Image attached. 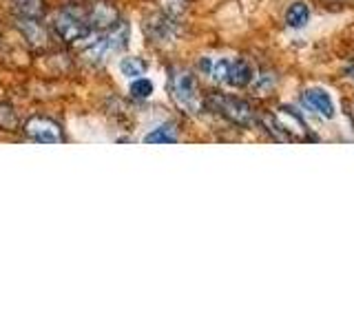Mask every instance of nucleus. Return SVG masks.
Returning <instances> with one entry per match:
<instances>
[{"label":"nucleus","instance_id":"obj_5","mask_svg":"<svg viewBox=\"0 0 354 332\" xmlns=\"http://www.w3.org/2000/svg\"><path fill=\"white\" fill-rule=\"evenodd\" d=\"M53 27L58 31V36L64 42H77V40H84L88 33H91V25L88 20L73 14V11H62V14L55 16L53 20Z\"/></svg>","mask_w":354,"mask_h":332},{"label":"nucleus","instance_id":"obj_7","mask_svg":"<svg viewBox=\"0 0 354 332\" xmlns=\"http://www.w3.org/2000/svg\"><path fill=\"white\" fill-rule=\"evenodd\" d=\"M304 100L310 109H315L324 118H335V102H332L330 93L324 91V89H308L304 93Z\"/></svg>","mask_w":354,"mask_h":332},{"label":"nucleus","instance_id":"obj_6","mask_svg":"<svg viewBox=\"0 0 354 332\" xmlns=\"http://www.w3.org/2000/svg\"><path fill=\"white\" fill-rule=\"evenodd\" d=\"M25 133L40 144H60L64 140L62 129L49 118H31L25 124Z\"/></svg>","mask_w":354,"mask_h":332},{"label":"nucleus","instance_id":"obj_4","mask_svg":"<svg viewBox=\"0 0 354 332\" xmlns=\"http://www.w3.org/2000/svg\"><path fill=\"white\" fill-rule=\"evenodd\" d=\"M127 44H129V25L127 22H115V25L104 29V33L97 38L93 47L86 51V55L93 60H102L109 51H120V49H124Z\"/></svg>","mask_w":354,"mask_h":332},{"label":"nucleus","instance_id":"obj_9","mask_svg":"<svg viewBox=\"0 0 354 332\" xmlns=\"http://www.w3.org/2000/svg\"><path fill=\"white\" fill-rule=\"evenodd\" d=\"M144 142L147 144H171V142H177V133L173 127L164 124L160 129H153L147 138H144Z\"/></svg>","mask_w":354,"mask_h":332},{"label":"nucleus","instance_id":"obj_11","mask_svg":"<svg viewBox=\"0 0 354 332\" xmlns=\"http://www.w3.org/2000/svg\"><path fill=\"white\" fill-rule=\"evenodd\" d=\"M131 93L133 98H140V100L149 98L153 93V82L147 80V77H136V82L131 84Z\"/></svg>","mask_w":354,"mask_h":332},{"label":"nucleus","instance_id":"obj_10","mask_svg":"<svg viewBox=\"0 0 354 332\" xmlns=\"http://www.w3.org/2000/svg\"><path fill=\"white\" fill-rule=\"evenodd\" d=\"M149 69V64L142 58H124L120 62V71L127 77H136V75H144V71Z\"/></svg>","mask_w":354,"mask_h":332},{"label":"nucleus","instance_id":"obj_2","mask_svg":"<svg viewBox=\"0 0 354 332\" xmlns=\"http://www.w3.org/2000/svg\"><path fill=\"white\" fill-rule=\"evenodd\" d=\"M169 93L173 95L175 104L184 109L186 113H197L202 109V98H199V86L195 75L188 69H171L169 73Z\"/></svg>","mask_w":354,"mask_h":332},{"label":"nucleus","instance_id":"obj_3","mask_svg":"<svg viewBox=\"0 0 354 332\" xmlns=\"http://www.w3.org/2000/svg\"><path fill=\"white\" fill-rule=\"evenodd\" d=\"M206 104L217 111L219 116H224L226 120H230L232 124H239V127H250L254 122V111L248 102H243L239 98H232V95H221V93H213Z\"/></svg>","mask_w":354,"mask_h":332},{"label":"nucleus","instance_id":"obj_1","mask_svg":"<svg viewBox=\"0 0 354 332\" xmlns=\"http://www.w3.org/2000/svg\"><path fill=\"white\" fill-rule=\"evenodd\" d=\"M202 69L213 77V80L230 86H248L252 82V66L246 60H228V58H204Z\"/></svg>","mask_w":354,"mask_h":332},{"label":"nucleus","instance_id":"obj_8","mask_svg":"<svg viewBox=\"0 0 354 332\" xmlns=\"http://www.w3.org/2000/svg\"><path fill=\"white\" fill-rule=\"evenodd\" d=\"M310 20V9L306 3H292L286 11V25L292 27V29H299L304 27L306 22Z\"/></svg>","mask_w":354,"mask_h":332}]
</instances>
